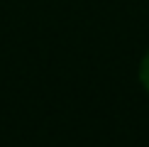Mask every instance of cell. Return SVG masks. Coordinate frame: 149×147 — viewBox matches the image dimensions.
Here are the masks:
<instances>
[{
    "instance_id": "1",
    "label": "cell",
    "mask_w": 149,
    "mask_h": 147,
    "mask_svg": "<svg viewBox=\"0 0 149 147\" xmlns=\"http://www.w3.org/2000/svg\"><path fill=\"white\" fill-rule=\"evenodd\" d=\"M139 76H142V83L149 88V52H147V57L142 59V66H139Z\"/></svg>"
}]
</instances>
